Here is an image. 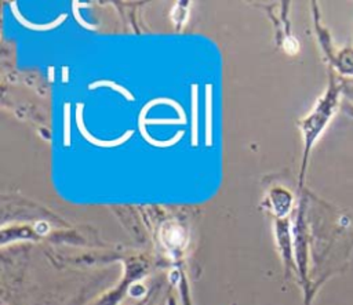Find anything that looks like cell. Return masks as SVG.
<instances>
[{
  "instance_id": "obj_1",
  "label": "cell",
  "mask_w": 353,
  "mask_h": 305,
  "mask_svg": "<svg viewBox=\"0 0 353 305\" xmlns=\"http://www.w3.org/2000/svg\"><path fill=\"white\" fill-rule=\"evenodd\" d=\"M343 92V81H338L334 76L330 79L328 88L321 95L314 106L313 113L305 121V141H306V155L309 153L312 145L328 126L334 115L336 113L341 95Z\"/></svg>"
},
{
  "instance_id": "obj_2",
  "label": "cell",
  "mask_w": 353,
  "mask_h": 305,
  "mask_svg": "<svg viewBox=\"0 0 353 305\" xmlns=\"http://www.w3.org/2000/svg\"><path fill=\"white\" fill-rule=\"evenodd\" d=\"M160 104H165V105L172 106V108L178 112L179 117L183 119V120H186V115H185L182 106H181L176 101H174V99H171V98H154V99L149 101L146 105H143V108L141 109L139 116H138V128H139V132H141L142 138H143L148 144H150V145H153V146H156V148H167V146H172L174 144H176V142L183 137L185 132L181 130V131H178L171 139H167V141L154 139V138H152V137L148 134L146 127H145V123H146L145 116H146V113H148V110H149L150 108H153V106H156V105H160Z\"/></svg>"
},
{
  "instance_id": "obj_3",
  "label": "cell",
  "mask_w": 353,
  "mask_h": 305,
  "mask_svg": "<svg viewBox=\"0 0 353 305\" xmlns=\"http://www.w3.org/2000/svg\"><path fill=\"white\" fill-rule=\"evenodd\" d=\"M83 109H84V104L79 102L76 105V124H77V128H79L80 134L83 135V138H85L90 144H92L95 146H101V148H113V146H119V145L124 144L125 141H128L134 135L132 130H127L120 138H116V139H112V141H103V139L95 138L84 127V123H83Z\"/></svg>"
},
{
  "instance_id": "obj_4",
  "label": "cell",
  "mask_w": 353,
  "mask_h": 305,
  "mask_svg": "<svg viewBox=\"0 0 353 305\" xmlns=\"http://www.w3.org/2000/svg\"><path fill=\"white\" fill-rule=\"evenodd\" d=\"M10 8H11V12L14 14L15 19L26 29H30V30H39V32H46V30H52L55 28H58L65 19H66V14H61L55 21L52 22H48V23H33L30 21H28L19 11H18V7H17V1H11L10 3Z\"/></svg>"
},
{
  "instance_id": "obj_5",
  "label": "cell",
  "mask_w": 353,
  "mask_h": 305,
  "mask_svg": "<svg viewBox=\"0 0 353 305\" xmlns=\"http://www.w3.org/2000/svg\"><path fill=\"white\" fill-rule=\"evenodd\" d=\"M332 65L339 75L353 77V47H343L338 50Z\"/></svg>"
},
{
  "instance_id": "obj_6",
  "label": "cell",
  "mask_w": 353,
  "mask_h": 305,
  "mask_svg": "<svg viewBox=\"0 0 353 305\" xmlns=\"http://www.w3.org/2000/svg\"><path fill=\"white\" fill-rule=\"evenodd\" d=\"M205 145H212V84L205 86Z\"/></svg>"
},
{
  "instance_id": "obj_7",
  "label": "cell",
  "mask_w": 353,
  "mask_h": 305,
  "mask_svg": "<svg viewBox=\"0 0 353 305\" xmlns=\"http://www.w3.org/2000/svg\"><path fill=\"white\" fill-rule=\"evenodd\" d=\"M197 84H192V146H197L199 144V132H197V124H199V117H197V106H199V99H197Z\"/></svg>"
},
{
  "instance_id": "obj_8",
  "label": "cell",
  "mask_w": 353,
  "mask_h": 305,
  "mask_svg": "<svg viewBox=\"0 0 353 305\" xmlns=\"http://www.w3.org/2000/svg\"><path fill=\"white\" fill-rule=\"evenodd\" d=\"M97 87H110V88L119 91L127 101H134V95H132L125 87H123V86H120V84H117V83H114V81H110V80H98V81H94V83L88 84V88H90V90H94V88H97Z\"/></svg>"
},
{
  "instance_id": "obj_9",
  "label": "cell",
  "mask_w": 353,
  "mask_h": 305,
  "mask_svg": "<svg viewBox=\"0 0 353 305\" xmlns=\"http://www.w3.org/2000/svg\"><path fill=\"white\" fill-rule=\"evenodd\" d=\"M63 145L70 146V104L63 105Z\"/></svg>"
},
{
  "instance_id": "obj_10",
  "label": "cell",
  "mask_w": 353,
  "mask_h": 305,
  "mask_svg": "<svg viewBox=\"0 0 353 305\" xmlns=\"http://www.w3.org/2000/svg\"><path fill=\"white\" fill-rule=\"evenodd\" d=\"M88 4L87 3H80V1H72V11H73V15H74V19L77 21L79 25H81L83 28L85 29H91L94 30L95 29V25H91V23H87L79 14V7H87Z\"/></svg>"
},
{
  "instance_id": "obj_11",
  "label": "cell",
  "mask_w": 353,
  "mask_h": 305,
  "mask_svg": "<svg viewBox=\"0 0 353 305\" xmlns=\"http://www.w3.org/2000/svg\"><path fill=\"white\" fill-rule=\"evenodd\" d=\"M149 124H186V120L178 117V119H149L146 120Z\"/></svg>"
},
{
  "instance_id": "obj_12",
  "label": "cell",
  "mask_w": 353,
  "mask_h": 305,
  "mask_svg": "<svg viewBox=\"0 0 353 305\" xmlns=\"http://www.w3.org/2000/svg\"><path fill=\"white\" fill-rule=\"evenodd\" d=\"M68 75H69V68L68 66H62V81L63 83L68 81Z\"/></svg>"
},
{
  "instance_id": "obj_13",
  "label": "cell",
  "mask_w": 353,
  "mask_h": 305,
  "mask_svg": "<svg viewBox=\"0 0 353 305\" xmlns=\"http://www.w3.org/2000/svg\"><path fill=\"white\" fill-rule=\"evenodd\" d=\"M346 115H347L350 119H353V106L346 108Z\"/></svg>"
},
{
  "instance_id": "obj_14",
  "label": "cell",
  "mask_w": 353,
  "mask_h": 305,
  "mask_svg": "<svg viewBox=\"0 0 353 305\" xmlns=\"http://www.w3.org/2000/svg\"><path fill=\"white\" fill-rule=\"evenodd\" d=\"M52 70H54V68L50 66V68H48V77H50V81L54 80V77H52V76H54V72H52Z\"/></svg>"
}]
</instances>
